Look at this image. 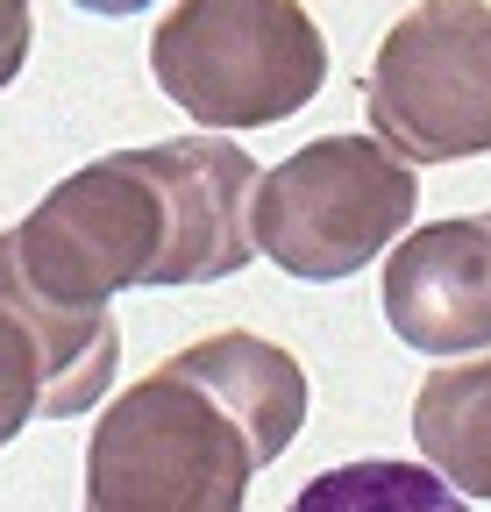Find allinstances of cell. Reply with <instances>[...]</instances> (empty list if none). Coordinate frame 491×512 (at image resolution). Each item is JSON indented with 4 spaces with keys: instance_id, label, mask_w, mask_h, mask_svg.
<instances>
[{
    "instance_id": "cell-7",
    "label": "cell",
    "mask_w": 491,
    "mask_h": 512,
    "mask_svg": "<svg viewBox=\"0 0 491 512\" xmlns=\"http://www.w3.org/2000/svg\"><path fill=\"white\" fill-rule=\"evenodd\" d=\"M413 441L456 498L491 505V349H470L463 363L442 356V370H427L413 392Z\"/></svg>"
},
{
    "instance_id": "cell-2",
    "label": "cell",
    "mask_w": 491,
    "mask_h": 512,
    "mask_svg": "<svg viewBox=\"0 0 491 512\" xmlns=\"http://www.w3.org/2000/svg\"><path fill=\"white\" fill-rule=\"evenodd\" d=\"M306 427V370L292 349L221 328L164 356L100 406L86 441L93 512H235Z\"/></svg>"
},
{
    "instance_id": "cell-9",
    "label": "cell",
    "mask_w": 491,
    "mask_h": 512,
    "mask_svg": "<svg viewBox=\"0 0 491 512\" xmlns=\"http://www.w3.org/2000/svg\"><path fill=\"white\" fill-rule=\"evenodd\" d=\"M29 0H0V93H8L22 79V64H29Z\"/></svg>"
},
{
    "instance_id": "cell-10",
    "label": "cell",
    "mask_w": 491,
    "mask_h": 512,
    "mask_svg": "<svg viewBox=\"0 0 491 512\" xmlns=\"http://www.w3.org/2000/svg\"><path fill=\"white\" fill-rule=\"evenodd\" d=\"M72 8H86V15H107V22H121V15H143V8H157V0H72Z\"/></svg>"
},
{
    "instance_id": "cell-1",
    "label": "cell",
    "mask_w": 491,
    "mask_h": 512,
    "mask_svg": "<svg viewBox=\"0 0 491 512\" xmlns=\"http://www.w3.org/2000/svg\"><path fill=\"white\" fill-rule=\"evenodd\" d=\"M250 192L257 157L242 143H214L207 128L79 164L8 235L43 299L107 313L114 292H171L250 271Z\"/></svg>"
},
{
    "instance_id": "cell-8",
    "label": "cell",
    "mask_w": 491,
    "mask_h": 512,
    "mask_svg": "<svg viewBox=\"0 0 491 512\" xmlns=\"http://www.w3.org/2000/svg\"><path fill=\"white\" fill-rule=\"evenodd\" d=\"M29 420H72V413H65V384L50 370L43 335L22 320L15 299H0V448Z\"/></svg>"
},
{
    "instance_id": "cell-5",
    "label": "cell",
    "mask_w": 491,
    "mask_h": 512,
    "mask_svg": "<svg viewBox=\"0 0 491 512\" xmlns=\"http://www.w3.org/2000/svg\"><path fill=\"white\" fill-rule=\"evenodd\" d=\"M371 128L406 164H463L491 150V0L406 8L363 86Z\"/></svg>"
},
{
    "instance_id": "cell-4",
    "label": "cell",
    "mask_w": 491,
    "mask_h": 512,
    "mask_svg": "<svg viewBox=\"0 0 491 512\" xmlns=\"http://www.w3.org/2000/svg\"><path fill=\"white\" fill-rule=\"evenodd\" d=\"M413 214H420V178L378 128L299 143L285 164L257 171L250 192L257 256H271L285 278L306 285H335L378 264L413 228Z\"/></svg>"
},
{
    "instance_id": "cell-6",
    "label": "cell",
    "mask_w": 491,
    "mask_h": 512,
    "mask_svg": "<svg viewBox=\"0 0 491 512\" xmlns=\"http://www.w3.org/2000/svg\"><path fill=\"white\" fill-rule=\"evenodd\" d=\"M385 328L420 356L491 349V214H449L385 249Z\"/></svg>"
},
{
    "instance_id": "cell-3",
    "label": "cell",
    "mask_w": 491,
    "mask_h": 512,
    "mask_svg": "<svg viewBox=\"0 0 491 512\" xmlns=\"http://www.w3.org/2000/svg\"><path fill=\"white\" fill-rule=\"evenodd\" d=\"M150 79L200 128L242 136L328 86V36L299 0H178L150 29Z\"/></svg>"
}]
</instances>
